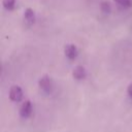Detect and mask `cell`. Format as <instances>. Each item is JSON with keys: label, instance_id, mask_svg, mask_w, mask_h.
Instances as JSON below:
<instances>
[{"label": "cell", "instance_id": "6da1fadb", "mask_svg": "<svg viewBox=\"0 0 132 132\" xmlns=\"http://www.w3.org/2000/svg\"><path fill=\"white\" fill-rule=\"evenodd\" d=\"M38 86L45 93H51L53 91V87H54L53 80L48 75H42L38 80Z\"/></svg>", "mask_w": 132, "mask_h": 132}, {"label": "cell", "instance_id": "7a4b0ae2", "mask_svg": "<svg viewBox=\"0 0 132 132\" xmlns=\"http://www.w3.org/2000/svg\"><path fill=\"white\" fill-rule=\"evenodd\" d=\"M9 99L13 102H19L23 98V91L19 86H12L9 90Z\"/></svg>", "mask_w": 132, "mask_h": 132}, {"label": "cell", "instance_id": "3957f363", "mask_svg": "<svg viewBox=\"0 0 132 132\" xmlns=\"http://www.w3.org/2000/svg\"><path fill=\"white\" fill-rule=\"evenodd\" d=\"M64 54L69 60H74L78 55V51H77V47L74 44L68 43L64 47Z\"/></svg>", "mask_w": 132, "mask_h": 132}, {"label": "cell", "instance_id": "277c9868", "mask_svg": "<svg viewBox=\"0 0 132 132\" xmlns=\"http://www.w3.org/2000/svg\"><path fill=\"white\" fill-rule=\"evenodd\" d=\"M32 113V103L30 100H25L20 107V114L23 118H28Z\"/></svg>", "mask_w": 132, "mask_h": 132}, {"label": "cell", "instance_id": "5b68a950", "mask_svg": "<svg viewBox=\"0 0 132 132\" xmlns=\"http://www.w3.org/2000/svg\"><path fill=\"white\" fill-rule=\"evenodd\" d=\"M72 75H73V77H74L75 79H77V80L84 79V78L86 77V75H87V72H86L85 67H82V66H80V65L75 66V67L73 68Z\"/></svg>", "mask_w": 132, "mask_h": 132}, {"label": "cell", "instance_id": "8992f818", "mask_svg": "<svg viewBox=\"0 0 132 132\" xmlns=\"http://www.w3.org/2000/svg\"><path fill=\"white\" fill-rule=\"evenodd\" d=\"M24 19L26 20V22L30 23V24H33L35 22V13L33 11L32 8H26L25 11H24Z\"/></svg>", "mask_w": 132, "mask_h": 132}, {"label": "cell", "instance_id": "52a82bcc", "mask_svg": "<svg viewBox=\"0 0 132 132\" xmlns=\"http://www.w3.org/2000/svg\"><path fill=\"white\" fill-rule=\"evenodd\" d=\"M3 7L7 10H12L15 6V0H2Z\"/></svg>", "mask_w": 132, "mask_h": 132}, {"label": "cell", "instance_id": "ba28073f", "mask_svg": "<svg viewBox=\"0 0 132 132\" xmlns=\"http://www.w3.org/2000/svg\"><path fill=\"white\" fill-rule=\"evenodd\" d=\"M100 8H101L102 12H104V13H109L110 10H111V6H110L109 2H106V1H104V2L101 3Z\"/></svg>", "mask_w": 132, "mask_h": 132}, {"label": "cell", "instance_id": "9c48e42d", "mask_svg": "<svg viewBox=\"0 0 132 132\" xmlns=\"http://www.w3.org/2000/svg\"><path fill=\"white\" fill-rule=\"evenodd\" d=\"M114 2L121 6H124V7H131L132 6V0H114Z\"/></svg>", "mask_w": 132, "mask_h": 132}, {"label": "cell", "instance_id": "30bf717a", "mask_svg": "<svg viewBox=\"0 0 132 132\" xmlns=\"http://www.w3.org/2000/svg\"><path fill=\"white\" fill-rule=\"evenodd\" d=\"M127 93H128V95L132 98V82L128 86V88H127Z\"/></svg>", "mask_w": 132, "mask_h": 132}]
</instances>
